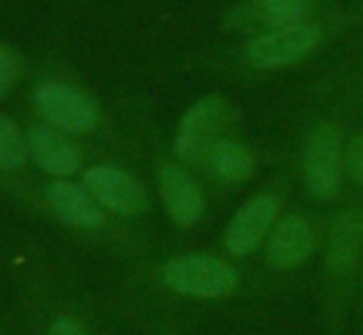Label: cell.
<instances>
[{"label":"cell","mask_w":363,"mask_h":335,"mask_svg":"<svg viewBox=\"0 0 363 335\" xmlns=\"http://www.w3.org/2000/svg\"><path fill=\"white\" fill-rule=\"evenodd\" d=\"M234 117L237 115H234V107L229 100L219 95L202 97L197 105L189 107L187 115L182 117L174 137L177 157L187 164L204 161L209 149L227 137V130L232 127Z\"/></svg>","instance_id":"1"},{"label":"cell","mask_w":363,"mask_h":335,"mask_svg":"<svg viewBox=\"0 0 363 335\" xmlns=\"http://www.w3.org/2000/svg\"><path fill=\"white\" fill-rule=\"evenodd\" d=\"M162 280L174 293L189 298H224L234 293L239 273L222 259L207 254H187L167 261Z\"/></svg>","instance_id":"2"},{"label":"cell","mask_w":363,"mask_h":335,"mask_svg":"<svg viewBox=\"0 0 363 335\" xmlns=\"http://www.w3.org/2000/svg\"><path fill=\"white\" fill-rule=\"evenodd\" d=\"M35 110L50 127L70 135H90L100 125V107L90 95L62 82H45L33 95Z\"/></svg>","instance_id":"3"},{"label":"cell","mask_w":363,"mask_h":335,"mask_svg":"<svg viewBox=\"0 0 363 335\" xmlns=\"http://www.w3.org/2000/svg\"><path fill=\"white\" fill-rule=\"evenodd\" d=\"M318 40H321V33L308 23L272 28L269 33L257 35L249 42L244 57L257 70H277V67H289L301 62L306 55H311Z\"/></svg>","instance_id":"4"},{"label":"cell","mask_w":363,"mask_h":335,"mask_svg":"<svg viewBox=\"0 0 363 335\" xmlns=\"http://www.w3.org/2000/svg\"><path fill=\"white\" fill-rule=\"evenodd\" d=\"M341 171H343V149H341V135L336 125L321 122L313 127V132L306 140L303 149V179L306 189L316 199H331L336 196L341 186Z\"/></svg>","instance_id":"5"},{"label":"cell","mask_w":363,"mask_h":335,"mask_svg":"<svg viewBox=\"0 0 363 335\" xmlns=\"http://www.w3.org/2000/svg\"><path fill=\"white\" fill-rule=\"evenodd\" d=\"M85 189L97 199V204L120 216H140L147 211V191L130 171L112 164H100L85 171Z\"/></svg>","instance_id":"6"},{"label":"cell","mask_w":363,"mask_h":335,"mask_svg":"<svg viewBox=\"0 0 363 335\" xmlns=\"http://www.w3.org/2000/svg\"><path fill=\"white\" fill-rule=\"evenodd\" d=\"M279 214V199L274 194H257L249 199L237 214L232 216L227 231H224V244L232 256H249L262 246L269 236L274 221Z\"/></svg>","instance_id":"7"},{"label":"cell","mask_w":363,"mask_h":335,"mask_svg":"<svg viewBox=\"0 0 363 335\" xmlns=\"http://www.w3.org/2000/svg\"><path fill=\"white\" fill-rule=\"evenodd\" d=\"M160 196L169 219L182 229L194 226L204 214V196L197 181L177 164H164L160 169Z\"/></svg>","instance_id":"8"},{"label":"cell","mask_w":363,"mask_h":335,"mask_svg":"<svg viewBox=\"0 0 363 335\" xmlns=\"http://www.w3.org/2000/svg\"><path fill=\"white\" fill-rule=\"evenodd\" d=\"M28 154L43 171L55 179L72 176L80 166V149L50 125H38L28 132Z\"/></svg>","instance_id":"9"},{"label":"cell","mask_w":363,"mask_h":335,"mask_svg":"<svg viewBox=\"0 0 363 335\" xmlns=\"http://www.w3.org/2000/svg\"><path fill=\"white\" fill-rule=\"evenodd\" d=\"M313 251V231L303 216L289 214L274 226L267 244V261L274 268H296L311 256Z\"/></svg>","instance_id":"10"},{"label":"cell","mask_w":363,"mask_h":335,"mask_svg":"<svg viewBox=\"0 0 363 335\" xmlns=\"http://www.w3.org/2000/svg\"><path fill=\"white\" fill-rule=\"evenodd\" d=\"M45 199L50 204L52 214L67 226L75 229H95L105 221L97 199L87 189L70 184V181L55 179L45 189Z\"/></svg>","instance_id":"11"},{"label":"cell","mask_w":363,"mask_h":335,"mask_svg":"<svg viewBox=\"0 0 363 335\" xmlns=\"http://www.w3.org/2000/svg\"><path fill=\"white\" fill-rule=\"evenodd\" d=\"M363 251V209H346L333 219L328 229L326 266L333 273H343L358 261Z\"/></svg>","instance_id":"12"},{"label":"cell","mask_w":363,"mask_h":335,"mask_svg":"<svg viewBox=\"0 0 363 335\" xmlns=\"http://www.w3.org/2000/svg\"><path fill=\"white\" fill-rule=\"evenodd\" d=\"M311 0H254L237 8V21H259V25L281 28V25H296L303 23Z\"/></svg>","instance_id":"13"},{"label":"cell","mask_w":363,"mask_h":335,"mask_svg":"<svg viewBox=\"0 0 363 335\" xmlns=\"http://www.w3.org/2000/svg\"><path fill=\"white\" fill-rule=\"evenodd\" d=\"M209 169L224 181H232V184H239V181H247L249 176L254 174V157L242 142L237 140H219L217 144L209 149L207 159Z\"/></svg>","instance_id":"14"},{"label":"cell","mask_w":363,"mask_h":335,"mask_svg":"<svg viewBox=\"0 0 363 335\" xmlns=\"http://www.w3.org/2000/svg\"><path fill=\"white\" fill-rule=\"evenodd\" d=\"M28 140L16 127V122L0 115V169L13 171L26 164Z\"/></svg>","instance_id":"15"},{"label":"cell","mask_w":363,"mask_h":335,"mask_svg":"<svg viewBox=\"0 0 363 335\" xmlns=\"http://www.w3.org/2000/svg\"><path fill=\"white\" fill-rule=\"evenodd\" d=\"M18 77H21V62H18V55L6 45V42H0V97H6L8 92L16 87Z\"/></svg>","instance_id":"16"},{"label":"cell","mask_w":363,"mask_h":335,"mask_svg":"<svg viewBox=\"0 0 363 335\" xmlns=\"http://www.w3.org/2000/svg\"><path fill=\"white\" fill-rule=\"evenodd\" d=\"M343 169L356 184L363 186V135L353 137L343 149Z\"/></svg>","instance_id":"17"},{"label":"cell","mask_w":363,"mask_h":335,"mask_svg":"<svg viewBox=\"0 0 363 335\" xmlns=\"http://www.w3.org/2000/svg\"><path fill=\"white\" fill-rule=\"evenodd\" d=\"M48 335H87V333L80 328V325L75 323V320H70V318H57L55 323L50 325Z\"/></svg>","instance_id":"18"}]
</instances>
